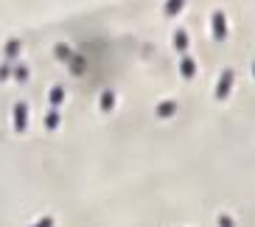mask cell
Wrapping results in <instances>:
<instances>
[{
    "label": "cell",
    "mask_w": 255,
    "mask_h": 227,
    "mask_svg": "<svg viewBox=\"0 0 255 227\" xmlns=\"http://www.w3.org/2000/svg\"><path fill=\"white\" fill-rule=\"evenodd\" d=\"M233 84H236V73H233V68H225V70H222V76H219L216 90H213L216 101H225L227 96H230V93H233Z\"/></svg>",
    "instance_id": "cell-1"
},
{
    "label": "cell",
    "mask_w": 255,
    "mask_h": 227,
    "mask_svg": "<svg viewBox=\"0 0 255 227\" xmlns=\"http://www.w3.org/2000/svg\"><path fill=\"white\" fill-rule=\"evenodd\" d=\"M210 31H213V39L216 42H225L227 39V17L222 8H216L213 14H210Z\"/></svg>",
    "instance_id": "cell-2"
},
{
    "label": "cell",
    "mask_w": 255,
    "mask_h": 227,
    "mask_svg": "<svg viewBox=\"0 0 255 227\" xmlns=\"http://www.w3.org/2000/svg\"><path fill=\"white\" fill-rule=\"evenodd\" d=\"M25 126H28V107L20 101V104L14 107V129L17 132H25Z\"/></svg>",
    "instance_id": "cell-3"
},
{
    "label": "cell",
    "mask_w": 255,
    "mask_h": 227,
    "mask_svg": "<svg viewBox=\"0 0 255 227\" xmlns=\"http://www.w3.org/2000/svg\"><path fill=\"white\" fill-rule=\"evenodd\" d=\"M188 45H191L188 31H185V28H177V31H174V48H177V53H182V56H185V53H188Z\"/></svg>",
    "instance_id": "cell-4"
},
{
    "label": "cell",
    "mask_w": 255,
    "mask_h": 227,
    "mask_svg": "<svg viewBox=\"0 0 255 227\" xmlns=\"http://www.w3.org/2000/svg\"><path fill=\"white\" fill-rule=\"evenodd\" d=\"M180 76H182V79H194V76H196V62L191 59L188 53L180 59Z\"/></svg>",
    "instance_id": "cell-5"
},
{
    "label": "cell",
    "mask_w": 255,
    "mask_h": 227,
    "mask_svg": "<svg viewBox=\"0 0 255 227\" xmlns=\"http://www.w3.org/2000/svg\"><path fill=\"white\" fill-rule=\"evenodd\" d=\"M177 113V101H160L157 104V110H154V115H157V118H171V115Z\"/></svg>",
    "instance_id": "cell-6"
},
{
    "label": "cell",
    "mask_w": 255,
    "mask_h": 227,
    "mask_svg": "<svg viewBox=\"0 0 255 227\" xmlns=\"http://www.w3.org/2000/svg\"><path fill=\"white\" fill-rule=\"evenodd\" d=\"M188 0H165V6H163V11H165V17H177L182 11V6H185Z\"/></svg>",
    "instance_id": "cell-7"
},
{
    "label": "cell",
    "mask_w": 255,
    "mask_h": 227,
    "mask_svg": "<svg viewBox=\"0 0 255 227\" xmlns=\"http://www.w3.org/2000/svg\"><path fill=\"white\" fill-rule=\"evenodd\" d=\"M53 56L62 59V62H70V59H73V51H70L65 42H56V45H53Z\"/></svg>",
    "instance_id": "cell-8"
},
{
    "label": "cell",
    "mask_w": 255,
    "mask_h": 227,
    "mask_svg": "<svg viewBox=\"0 0 255 227\" xmlns=\"http://www.w3.org/2000/svg\"><path fill=\"white\" fill-rule=\"evenodd\" d=\"M113 107H115V93L104 90L101 93V113H113Z\"/></svg>",
    "instance_id": "cell-9"
},
{
    "label": "cell",
    "mask_w": 255,
    "mask_h": 227,
    "mask_svg": "<svg viewBox=\"0 0 255 227\" xmlns=\"http://www.w3.org/2000/svg\"><path fill=\"white\" fill-rule=\"evenodd\" d=\"M48 101H51V107H59L62 101H65V87H62V84H56V87L51 90V96H48Z\"/></svg>",
    "instance_id": "cell-10"
},
{
    "label": "cell",
    "mask_w": 255,
    "mask_h": 227,
    "mask_svg": "<svg viewBox=\"0 0 255 227\" xmlns=\"http://www.w3.org/2000/svg\"><path fill=\"white\" fill-rule=\"evenodd\" d=\"M17 53H20V39H11V42H6V62L14 59Z\"/></svg>",
    "instance_id": "cell-11"
},
{
    "label": "cell",
    "mask_w": 255,
    "mask_h": 227,
    "mask_svg": "<svg viewBox=\"0 0 255 227\" xmlns=\"http://www.w3.org/2000/svg\"><path fill=\"white\" fill-rule=\"evenodd\" d=\"M56 126H59V115H56V110H53V113L45 115V129H56Z\"/></svg>",
    "instance_id": "cell-12"
},
{
    "label": "cell",
    "mask_w": 255,
    "mask_h": 227,
    "mask_svg": "<svg viewBox=\"0 0 255 227\" xmlns=\"http://www.w3.org/2000/svg\"><path fill=\"white\" fill-rule=\"evenodd\" d=\"M8 76H14V70H11V65L6 62V65H0V82H6Z\"/></svg>",
    "instance_id": "cell-13"
},
{
    "label": "cell",
    "mask_w": 255,
    "mask_h": 227,
    "mask_svg": "<svg viewBox=\"0 0 255 227\" xmlns=\"http://www.w3.org/2000/svg\"><path fill=\"white\" fill-rule=\"evenodd\" d=\"M14 79H17V82H25V79H28V68H23V65H20V68L14 70Z\"/></svg>",
    "instance_id": "cell-14"
},
{
    "label": "cell",
    "mask_w": 255,
    "mask_h": 227,
    "mask_svg": "<svg viewBox=\"0 0 255 227\" xmlns=\"http://www.w3.org/2000/svg\"><path fill=\"white\" fill-rule=\"evenodd\" d=\"M219 227H236V225H233V219L227 213H222V216H219Z\"/></svg>",
    "instance_id": "cell-15"
},
{
    "label": "cell",
    "mask_w": 255,
    "mask_h": 227,
    "mask_svg": "<svg viewBox=\"0 0 255 227\" xmlns=\"http://www.w3.org/2000/svg\"><path fill=\"white\" fill-rule=\"evenodd\" d=\"M70 65H73V73H82V68H84V65H82V59H76V56L70 59Z\"/></svg>",
    "instance_id": "cell-16"
},
{
    "label": "cell",
    "mask_w": 255,
    "mask_h": 227,
    "mask_svg": "<svg viewBox=\"0 0 255 227\" xmlns=\"http://www.w3.org/2000/svg\"><path fill=\"white\" fill-rule=\"evenodd\" d=\"M34 227H53V219H51V216H45V219H39Z\"/></svg>",
    "instance_id": "cell-17"
},
{
    "label": "cell",
    "mask_w": 255,
    "mask_h": 227,
    "mask_svg": "<svg viewBox=\"0 0 255 227\" xmlns=\"http://www.w3.org/2000/svg\"><path fill=\"white\" fill-rule=\"evenodd\" d=\"M253 76H255V62H253Z\"/></svg>",
    "instance_id": "cell-18"
}]
</instances>
